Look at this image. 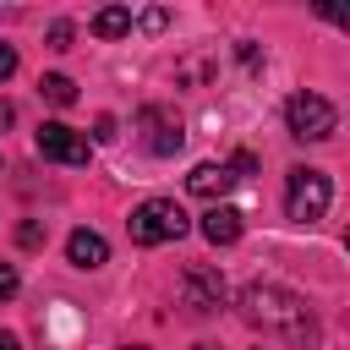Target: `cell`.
Segmentation results:
<instances>
[{"label":"cell","mask_w":350,"mask_h":350,"mask_svg":"<svg viewBox=\"0 0 350 350\" xmlns=\"http://www.w3.org/2000/svg\"><path fill=\"white\" fill-rule=\"evenodd\" d=\"M241 317H246L252 328H262V334L290 339V345H312V339H317V317H312L306 295H295L290 284H273V279L241 290Z\"/></svg>","instance_id":"obj_1"},{"label":"cell","mask_w":350,"mask_h":350,"mask_svg":"<svg viewBox=\"0 0 350 350\" xmlns=\"http://www.w3.org/2000/svg\"><path fill=\"white\" fill-rule=\"evenodd\" d=\"M328 202H334V180L323 170H312V164H295L290 180H284V213L295 224H312V219L328 213Z\"/></svg>","instance_id":"obj_2"},{"label":"cell","mask_w":350,"mask_h":350,"mask_svg":"<svg viewBox=\"0 0 350 350\" xmlns=\"http://www.w3.org/2000/svg\"><path fill=\"white\" fill-rule=\"evenodd\" d=\"M126 230H131L137 246H164V241H180V235H186V213H180V202H170V197H148V202L131 208Z\"/></svg>","instance_id":"obj_3"},{"label":"cell","mask_w":350,"mask_h":350,"mask_svg":"<svg viewBox=\"0 0 350 350\" xmlns=\"http://www.w3.org/2000/svg\"><path fill=\"white\" fill-rule=\"evenodd\" d=\"M284 120H290V137H301V142H328L334 126H339V109H334L323 93H295V98L284 104Z\"/></svg>","instance_id":"obj_4"},{"label":"cell","mask_w":350,"mask_h":350,"mask_svg":"<svg viewBox=\"0 0 350 350\" xmlns=\"http://www.w3.org/2000/svg\"><path fill=\"white\" fill-rule=\"evenodd\" d=\"M137 131H142V148H148L153 159H170V153H180V142H186L180 115L164 109V104H142V109H137Z\"/></svg>","instance_id":"obj_5"},{"label":"cell","mask_w":350,"mask_h":350,"mask_svg":"<svg viewBox=\"0 0 350 350\" xmlns=\"http://www.w3.org/2000/svg\"><path fill=\"white\" fill-rule=\"evenodd\" d=\"M33 142H38V153H44V159H55V164H71V170L93 159V142H88L82 131H71L66 120H44Z\"/></svg>","instance_id":"obj_6"},{"label":"cell","mask_w":350,"mask_h":350,"mask_svg":"<svg viewBox=\"0 0 350 350\" xmlns=\"http://www.w3.org/2000/svg\"><path fill=\"white\" fill-rule=\"evenodd\" d=\"M180 301H186L191 312H219V306H224V279H219L213 268H186Z\"/></svg>","instance_id":"obj_7"},{"label":"cell","mask_w":350,"mask_h":350,"mask_svg":"<svg viewBox=\"0 0 350 350\" xmlns=\"http://www.w3.org/2000/svg\"><path fill=\"white\" fill-rule=\"evenodd\" d=\"M202 241H213V246H235L241 241V208H230V202H213L208 213H202Z\"/></svg>","instance_id":"obj_8"},{"label":"cell","mask_w":350,"mask_h":350,"mask_svg":"<svg viewBox=\"0 0 350 350\" xmlns=\"http://www.w3.org/2000/svg\"><path fill=\"white\" fill-rule=\"evenodd\" d=\"M66 257H71V268H104V262H109V241H104L98 230H71Z\"/></svg>","instance_id":"obj_9"},{"label":"cell","mask_w":350,"mask_h":350,"mask_svg":"<svg viewBox=\"0 0 350 350\" xmlns=\"http://www.w3.org/2000/svg\"><path fill=\"white\" fill-rule=\"evenodd\" d=\"M230 186H235L230 164H197V170L186 175V191H191V197H208V202H219Z\"/></svg>","instance_id":"obj_10"},{"label":"cell","mask_w":350,"mask_h":350,"mask_svg":"<svg viewBox=\"0 0 350 350\" xmlns=\"http://www.w3.org/2000/svg\"><path fill=\"white\" fill-rule=\"evenodd\" d=\"M93 33H98V38H120V33H131V11H126V5H104V11L93 16Z\"/></svg>","instance_id":"obj_11"},{"label":"cell","mask_w":350,"mask_h":350,"mask_svg":"<svg viewBox=\"0 0 350 350\" xmlns=\"http://www.w3.org/2000/svg\"><path fill=\"white\" fill-rule=\"evenodd\" d=\"M38 93H44L49 104H60V109H66V104H77V82H71V77H60V71H49V77L38 82Z\"/></svg>","instance_id":"obj_12"},{"label":"cell","mask_w":350,"mask_h":350,"mask_svg":"<svg viewBox=\"0 0 350 350\" xmlns=\"http://www.w3.org/2000/svg\"><path fill=\"white\" fill-rule=\"evenodd\" d=\"M16 284H22V279H16V268H11V262H0V301H11V295H16Z\"/></svg>","instance_id":"obj_13"},{"label":"cell","mask_w":350,"mask_h":350,"mask_svg":"<svg viewBox=\"0 0 350 350\" xmlns=\"http://www.w3.org/2000/svg\"><path fill=\"white\" fill-rule=\"evenodd\" d=\"M11 77H16V49L0 38V82H11Z\"/></svg>","instance_id":"obj_14"},{"label":"cell","mask_w":350,"mask_h":350,"mask_svg":"<svg viewBox=\"0 0 350 350\" xmlns=\"http://www.w3.org/2000/svg\"><path fill=\"white\" fill-rule=\"evenodd\" d=\"M49 49H71V22H55L49 27Z\"/></svg>","instance_id":"obj_15"},{"label":"cell","mask_w":350,"mask_h":350,"mask_svg":"<svg viewBox=\"0 0 350 350\" xmlns=\"http://www.w3.org/2000/svg\"><path fill=\"white\" fill-rule=\"evenodd\" d=\"M93 137H98V142H115V137H120V131H115V115H98V120H93Z\"/></svg>","instance_id":"obj_16"},{"label":"cell","mask_w":350,"mask_h":350,"mask_svg":"<svg viewBox=\"0 0 350 350\" xmlns=\"http://www.w3.org/2000/svg\"><path fill=\"white\" fill-rule=\"evenodd\" d=\"M16 241H22V246H44V230H38V224H22Z\"/></svg>","instance_id":"obj_17"},{"label":"cell","mask_w":350,"mask_h":350,"mask_svg":"<svg viewBox=\"0 0 350 350\" xmlns=\"http://www.w3.org/2000/svg\"><path fill=\"white\" fill-rule=\"evenodd\" d=\"M164 22H170V11H142V27H148V33H159Z\"/></svg>","instance_id":"obj_18"},{"label":"cell","mask_w":350,"mask_h":350,"mask_svg":"<svg viewBox=\"0 0 350 350\" xmlns=\"http://www.w3.org/2000/svg\"><path fill=\"white\" fill-rule=\"evenodd\" d=\"M235 55H241L246 66H257V44H252V38H241V44H235Z\"/></svg>","instance_id":"obj_19"},{"label":"cell","mask_w":350,"mask_h":350,"mask_svg":"<svg viewBox=\"0 0 350 350\" xmlns=\"http://www.w3.org/2000/svg\"><path fill=\"white\" fill-rule=\"evenodd\" d=\"M0 350H22V339H16L11 328H0Z\"/></svg>","instance_id":"obj_20"},{"label":"cell","mask_w":350,"mask_h":350,"mask_svg":"<svg viewBox=\"0 0 350 350\" xmlns=\"http://www.w3.org/2000/svg\"><path fill=\"white\" fill-rule=\"evenodd\" d=\"M11 120H16V109H11L5 98H0V126H11Z\"/></svg>","instance_id":"obj_21"},{"label":"cell","mask_w":350,"mask_h":350,"mask_svg":"<svg viewBox=\"0 0 350 350\" xmlns=\"http://www.w3.org/2000/svg\"><path fill=\"white\" fill-rule=\"evenodd\" d=\"M120 350H148V345H120Z\"/></svg>","instance_id":"obj_22"},{"label":"cell","mask_w":350,"mask_h":350,"mask_svg":"<svg viewBox=\"0 0 350 350\" xmlns=\"http://www.w3.org/2000/svg\"><path fill=\"white\" fill-rule=\"evenodd\" d=\"M197 350H213V345H197Z\"/></svg>","instance_id":"obj_23"}]
</instances>
